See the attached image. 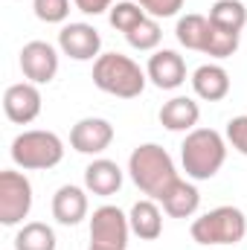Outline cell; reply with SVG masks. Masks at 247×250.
<instances>
[{"mask_svg":"<svg viewBox=\"0 0 247 250\" xmlns=\"http://www.w3.org/2000/svg\"><path fill=\"white\" fill-rule=\"evenodd\" d=\"M128 175H131V181L137 184V189L143 195H148L154 201L178 181V169H175L172 154L157 143H143V146H137L131 151Z\"/></svg>","mask_w":247,"mask_h":250,"instance_id":"cell-1","label":"cell"},{"mask_svg":"<svg viewBox=\"0 0 247 250\" xmlns=\"http://www.w3.org/2000/svg\"><path fill=\"white\" fill-rule=\"evenodd\" d=\"M224 160H227V137H221L212 128H195L186 134L181 146V163L186 178L209 181L221 172Z\"/></svg>","mask_w":247,"mask_h":250,"instance_id":"cell-2","label":"cell"},{"mask_svg":"<svg viewBox=\"0 0 247 250\" xmlns=\"http://www.w3.org/2000/svg\"><path fill=\"white\" fill-rule=\"evenodd\" d=\"M145 70L123 53H102L93 62V84L117 99H137L145 90Z\"/></svg>","mask_w":247,"mask_h":250,"instance_id":"cell-3","label":"cell"},{"mask_svg":"<svg viewBox=\"0 0 247 250\" xmlns=\"http://www.w3.org/2000/svg\"><path fill=\"white\" fill-rule=\"evenodd\" d=\"M12 163L23 172H44V169H56L64 160V143L56 131H44V128H32L23 131L12 140Z\"/></svg>","mask_w":247,"mask_h":250,"instance_id":"cell-4","label":"cell"},{"mask_svg":"<svg viewBox=\"0 0 247 250\" xmlns=\"http://www.w3.org/2000/svg\"><path fill=\"white\" fill-rule=\"evenodd\" d=\"M192 242L204 248H221V245H239L247 236V215L239 207H215L204 215H198L189 227Z\"/></svg>","mask_w":247,"mask_h":250,"instance_id":"cell-5","label":"cell"},{"mask_svg":"<svg viewBox=\"0 0 247 250\" xmlns=\"http://www.w3.org/2000/svg\"><path fill=\"white\" fill-rule=\"evenodd\" d=\"M32 209V184L23 172H0V224L18 227Z\"/></svg>","mask_w":247,"mask_h":250,"instance_id":"cell-6","label":"cell"},{"mask_svg":"<svg viewBox=\"0 0 247 250\" xmlns=\"http://www.w3.org/2000/svg\"><path fill=\"white\" fill-rule=\"evenodd\" d=\"M128 236H131V221L120 207L102 204L90 215V245L108 250H128Z\"/></svg>","mask_w":247,"mask_h":250,"instance_id":"cell-7","label":"cell"},{"mask_svg":"<svg viewBox=\"0 0 247 250\" xmlns=\"http://www.w3.org/2000/svg\"><path fill=\"white\" fill-rule=\"evenodd\" d=\"M59 50L62 56L73 59V62H96L102 53V35L96 26L76 21V23H64L59 32Z\"/></svg>","mask_w":247,"mask_h":250,"instance_id":"cell-8","label":"cell"},{"mask_svg":"<svg viewBox=\"0 0 247 250\" xmlns=\"http://www.w3.org/2000/svg\"><path fill=\"white\" fill-rule=\"evenodd\" d=\"M41 105H44L41 90H38V84H32V82L9 84L6 93H3V114H6L9 123H15V125L35 123L38 114H41Z\"/></svg>","mask_w":247,"mask_h":250,"instance_id":"cell-9","label":"cell"},{"mask_svg":"<svg viewBox=\"0 0 247 250\" xmlns=\"http://www.w3.org/2000/svg\"><path fill=\"white\" fill-rule=\"evenodd\" d=\"M21 70L32 84H50L59 73V50L47 41H29L21 50Z\"/></svg>","mask_w":247,"mask_h":250,"instance_id":"cell-10","label":"cell"},{"mask_svg":"<svg viewBox=\"0 0 247 250\" xmlns=\"http://www.w3.org/2000/svg\"><path fill=\"white\" fill-rule=\"evenodd\" d=\"M114 125L102 117H84L70 128V146L79 154H102L114 143Z\"/></svg>","mask_w":247,"mask_h":250,"instance_id":"cell-11","label":"cell"},{"mask_svg":"<svg viewBox=\"0 0 247 250\" xmlns=\"http://www.w3.org/2000/svg\"><path fill=\"white\" fill-rule=\"evenodd\" d=\"M145 76L160 90H178L186 82V62L175 50H154V56L145 64Z\"/></svg>","mask_w":247,"mask_h":250,"instance_id":"cell-12","label":"cell"},{"mask_svg":"<svg viewBox=\"0 0 247 250\" xmlns=\"http://www.w3.org/2000/svg\"><path fill=\"white\" fill-rule=\"evenodd\" d=\"M87 189L76 187V184H64L53 195V218L64 227H76L87 218Z\"/></svg>","mask_w":247,"mask_h":250,"instance_id":"cell-13","label":"cell"},{"mask_svg":"<svg viewBox=\"0 0 247 250\" xmlns=\"http://www.w3.org/2000/svg\"><path fill=\"white\" fill-rule=\"evenodd\" d=\"M189 82H192L195 96L204 99V102H221V99L230 93V73L215 62L201 64V67L192 73Z\"/></svg>","mask_w":247,"mask_h":250,"instance_id":"cell-14","label":"cell"},{"mask_svg":"<svg viewBox=\"0 0 247 250\" xmlns=\"http://www.w3.org/2000/svg\"><path fill=\"white\" fill-rule=\"evenodd\" d=\"M123 169L108 160V157H96L87 169H84V189L99 195V198H111L123 189Z\"/></svg>","mask_w":247,"mask_h":250,"instance_id":"cell-15","label":"cell"},{"mask_svg":"<svg viewBox=\"0 0 247 250\" xmlns=\"http://www.w3.org/2000/svg\"><path fill=\"white\" fill-rule=\"evenodd\" d=\"M157 204H163V212L172 215V218H192L198 212V207H201V192H198L195 184L178 178L172 187L157 198Z\"/></svg>","mask_w":247,"mask_h":250,"instance_id":"cell-16","label":"cell"},{"mask_svg":"<svg viewBox=\"0 0 247 250\" xmlns=\"http://www.w3.org/2000/svg\"><path fill=\"white\" fill-rule=\"evenodd\" d=\"M128 221H131V233L140 236L143 242H157L163 236V212L154 198L137 201L128 212Z\"/></svg>","mask_w":247,"mask_h":250,"instance_id":"cell-17","label":"cell"},{"mask_svg":"<svg viewBox=\"0 0 247 250\" xmlns=\"http://www.w3.org/2000/svg\"><path fill=\"white\" fill-rule=\"evenodd\" d=\"M198 120H201V108L189 96H172L160 108V125L166 131H186L189 134L198 128Z\"/></svg>","mask_w":247,"mask_h":250,"instance_id":"cell-18","label":"cell"},{"mask_svg":"<svg viewBox=\"0 0 247 250\" xmlns=\"http://www.w3.org/2000/svg\"><path fill=\"white\" fill-rule=\"evenodd\" d=\"M209 18L206 15H195L189 12L184 18H178V26H175V35H178V44L186 50H195V53H204L206 50V41H209Z\"/></svg>","mask_w":247,"mask_h":250,"instance_id":"cell-19","label":"cell"},{"mask_svg":"<svg viewBox=\"0 0 247 250\" xmlns=\"http://www.w3.org/2000/svg\"><path fill=\"white\" fill-rule=\"evenodd\" d=\"M209 23L215 29L242 35V29L247 26V9L242 0H215L209 9Z\"/></svg>","mask_w":247,"mask_h":250,"instance_id":"cell-20","label":"cell"},{"mask_svg":"<svg viewBox=\"0 0 247 250\" xmlns=\"http://www.w3.org/2000/svg\"><path fill=\"white\" fill-rule=\"evenodd\" d=\"M56 233L44 221H29L15 236V250H56Z\"/></svg>","mask_w":247,"mask_h":250,"instance_id":"cell-21","label":"cell"},{"mask_svg":"<svg viewBox=\"0 0 247 250\" xmlns=\"http://www.w3.org/2000/svg\"><path fill=\"white\" fill-rule=\"evenodd\" d=\"M148 15H145V9L140 6V3H134V0H120V3H114L111 6V12H108V21H111V26L114 29H120V32H131L137 23H143Z\"/></svg>","mask_w":247,"mask_h":250,"instance_id":"cell-22","label":"cell"},{"mask_svg":"<svg viewBox=\"0 0 247 250\" xmlns=\"http://www.w3.org/2000/svg\"><path fill=\"white\" fill-rule=\"evenodd\" d=\"M160 38H163V29H160L157 18H145L143 23H137V26L125 35V41H128L134 50H140V53L157 50V47H160Z\"/></svg>","mask_w":247,"mask_h":250,"instance_id":"cell-23","label":"cell"},{"mask_svg":"<svg viewBox=\"0 0 247 250\" xmlns=\"http://www.w3.org/2000/svg\"><path fill=\"white\" fill-rule=\"evenodd\" d=\"M32 12L44 23H64L70 18V0H32Z\"/></svg>","mask_w":247,"mask_h":250,"instance_id":"cell-24","label":"cell"},{"mask_svg":"<svg viewBox=\"0 0 247 250\" xmlns=\"http://www.w3.org/2000/svg\"><path fill=\"white\" fill-rule=\"evenodd\" d=\"M224 137H227V143H230L239 154H245V157H247V114H242V117H233V120L227 123Z\"/></svg>","mask_w":247,"mask_h":250,"instance_id":"cell-25","label":"cell"},{"mask_svg":"<svg viewBox=\"0 0 247 250\" xmlns=\"http://www.w3.org/2000/svg\"><path fill=\"white\" fill-rule=\"evenodd\" d=\"M148 18H175L181 9H184V0H137Z\"/></svg>","mask_w":247,"mask_h":250,"instance_id":"cell-26","label":"cell"},{"mask_svg":"<svg viewBox=\"0 0 247 250\" xmlns=\"http://www.w3.org/2000/svg\"><path fill=\"white\" fill-rule=\"evenodd\" d=\"M73 6L84 15H102V12H111L114 0H73Z\"/></svg>","mask_w":247,"mask_h":250,"instance_id":"cell-27","label":"cell"},{"mask_svg":"<svg viewBox=\"0 0 247 250\" xmlns=\"http://www.w3.org/2000/svg\"><path fill=\"white\" fill-rule=\"evenodd\" d=\"M87 250H108V248H96V245H90V248H87Z\"/></svg>","mask_w":247,"mask_h":250,"instance_id":"cell-28","label":"cell"}]
</instances>
